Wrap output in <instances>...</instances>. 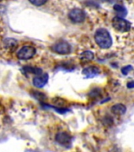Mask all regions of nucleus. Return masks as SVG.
<instances>
[{
    "label": "nucleus",
    "instance_id": "f257e3e1",
    "mask_svg": "<svg viewBox=\"0 0 134 152\" xmlns=\"http://www.w3.org/2000/svg\"><path fill=\"white\" fill-rule=\"evenodd\" d=\"M95 40L99 48L106 49L112 45L111 38L108 31L105 28H99L95 33Z\"/></svg>",
    "mask_w": 134,
    "mask_h": 152
},
{
    "label": "nucleus",
    "instance_id": "f03ea898",
    "mask_svg": "<svg viewBox=\"0 0 134 152\" xmlns=\"http://www.w3.org/2000/svg\"><path fill=\"white\" fill-rule=\"evenodd\" d=\"M112 25L113 27L115 28L116 30L121 33H125L130 31L131 28V24L130 21L127 20L122 18H119V17H114L112 20Z\"/></svg>",
    "mask_w": 134,
    "mask_h": 152
},
{
    "label": "nucleus",
    "instance_id": "7ed1b4c3",
    "mask_svg": "<svg viewBox=\"0 0 134 152\" xmlns=\"http://www.w3.org/2000/svg\"><path fill=\"white\" fill-rule=\"evenodd\" d=\"M35 52L36 50L35 48L30 45H26L19 50L17 52V57L20 59H24V60L29 59L35 56Z\"/></svg>",
    "mask_w": 134,
    "mask_h": 152
},
{
    "label": "nucleus",
    "instance_id": "20e7f679",
    "mask_svg": "<svg viewBox=\"0 0 134 152\" xmlns=\"http://www.w3.org/2000/svg\"><path fill=\"white\" fill-rule=\"evenodd\" d=\"M68 17L74 23H80L85 21L86 15H85V11L81 9L74 8L69 12Z\"/></svg>",
    "mask_w": 134,
    "mask_h": 152
},
{
    "label": "nucleus",
    "instance_id": "39448f33",
    "mask_svg": "<svg viewBox=\"0 0 134 152\" xmlns=\"http://www.w3.org/2000/svg\"><path fill=\"white\" fill-rule=\"evenodd\" d=\"M52 50L58 54L66 55L71 52V47L69 43L61 40L52 46Z\"/></svg>",
    "mask_w": 134,
    "mask_h": 152
},
{
    "label": "nucleus",
    "instance_id": "423d86ee",
    "mask_svg": "<svg viewBox=\"0 0 134 152\" xmlns=\"http://www.w3.org/2000/svg\"><path fill=\"white\" fill-rule=\"evenodd\" d=\"M55 140L58 143L62 145V146H69L72 141V136L69 133L62 132H59L55 135Z\"/></svg>",
    "mask_w": 134,
    "mask_h": 152
},
{
    "label": "nucleus",
    "instance_id": "0eeeda50",
    "mask_svg": "<svg viewBox=\"0 0 134 152\" xmlns=\"http://www.w3.org/2000/svg\"><path fill=\"white\" fill-rule=\"evenodd\" d=\"M47 81H48V75L47 74L36 75L33 78V85L35 86V87L42 88L47 84Z\"/></svg>",
    "mask_w": 134,
    "mask_h": 152
},
{
    "label": "nucleus",
    "instance_id": "6e6552de",
    "mask_svg": "<svg viewBox=\"0 0 134 152\" xmlns=\"http://www.w3.org/2000/svg\"><path fill=\"white\" fill-rule=\"evenodd\" d=\"M82 74L87 78H93L100 74V69L96 66H87L83 70Z\"/></svg>",
    "mask_w": 134,
    "mask_h": 152
},
{
    "label": "nucleus",
    "instance_id": "1a4fd4ad",
    "mask_svg": "<svg viewBox=\"0 0 134 152\" xmlns=\"http://www.w3.org/2000/svg\"><path fill=\"white\" fill-rule=\"evenodd\" d=\"M3 46L8 51H14L17 47V42L14 39L7 38L5 40H3Z\"/></svg>",
    "mask_w": 134,
    "mask_h": 152
},
{
    "label": "nucleus",
    "instance_id": "9d476101",
    "mask_svg": "<svg viewBox=\"0 0 134 152\" xmlns=\"http://www.w3.org/2000/svg\"><path fill=\"white\" fill-rule=\"evenodd\" d=\"M111 112L116 115H123L126 112V108L122 104H116L112 106Z\"/></svg>",
    "mask_w": 134,
    "mask_h": 152
},
{
    "label": "nucleus",
    "instance_id": "9b49d317",
    "mask_svg": "<svg viewBox=\"0 0 134 152\" xmlns=\"http://www.w3.org/2000/svg\"><path fill=\"white\" fill-rule=\"evenodd\" d=\"M114 10H115V12L118 14V16L119 18H124L127 15V10L125 9V7L121 6V5H114Z\"/></svg>",
    "mask_w": 134,
    "mask_h": 152
},
{
    "label": "nucleus",
    "instance_id": "f8f14e48",
    "mask_svg": "<svg viewBox=\"0 0 134 152\" xmlns=\"http://www.w3.org/2000/svg\"><path fill=\"white\" fill-rule=\"evenodd\" d=\"M80 59L83 60H92L94 59V54L90 51H85L82 52V54L80 55Z\"/></svg>",
    "mask_w": 134,
    "mask_h": 152
},
{
    "label": "nucleus",
    "instance_id": "ddd939ff",
    "mask_svg": "<svg viewBox=\"0 0 134 152\" xmlns=\"http://www.w3.org/2000/svg\"><path fill=\"white\" fill-rule=\"evenodd\" d=\"M24 70L26 72H29V73H33L36 75H40L42 73V70L40 68H35V67H32V66H25Z\"/></svg>",
    "mask_w": 134,
    "mask_h": 152
},
{
    "label": "nucleus",
    "instance_id": "4468645a",
    "mask_svg": "<svg viewBox=\"0 0 134 152\" xmlns=\"http://www.w3.org/2000/svg\"><path fill=\"white\" fill-rule=\"evenodd\" d=\"M30 2L36 7H40V6L45 4L47 1H45V0H31Z\"/></svg>",
    "mask_w": 134,
    "mask_h": 152
},
{
    "label": "nucleus",
    "instance_id": "2eb2a0df",
    "mask_svg": "<svg viewBox=\"0 0 134 152\" xmlns=\"http://www.w3.org/2000/svg\"><path fill=\"white\" fill-rule=\"evenodd\" d=\"M132 70H133V66L129 65V66H124V67H122V72L123 75H128L129 72H130V71H132Z\"/></svg>",
    "mask_w": 134,
    "mask_h": 152
},
{
    "label": "nucleus",
    "instance_id": "dca6fc26",
    "mask_svg": "<svg viewBox=\"0 0 134 152\" xmlns=\"http://www.w3.org/2000/svg\"><path fill=\"white\" fill-rule=\"evenodd\" d=\"M127 87L131 89V88L134 87V82H130V83H128L127 84Z\"/></svg>",
    "mask_w": 134,
    "mask_h": 152
}]
</instances>
